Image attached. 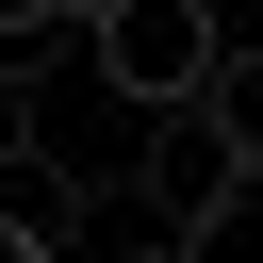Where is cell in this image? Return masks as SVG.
<instances>
[{
  "instance_id": "obj_1",
  "label": "cell",
  "mask_w": 263,
  "mask_h": 263,
  "mask_svg": "<svg viewBox=\"0 0 263 263\" xmlns=\"http://www.w3.org/2000/svg\"><path fill=\"white\" fill-rule=\"evenodd\" d=\"M247 181H263V132L230 115V82H214V99H164V115L132 132V197H148V230H164V247H214Z\"/></svg>"
},
{
  "instance_id": "obj_2",
  "label": "cell",
  "mask_w": 263,
  "mask_h": 263,
  "mask_svg": "<svg viewBox=\"0 0 263 263\" xmlns=\"http://www.w3.org/2000/svg\"><path fill=\"white\" fill-rule=\"evenodd\" d=\"M82 66L132 115H164V99H214L230 82V16L214 0H82Z\"/></svg>"
},
{
  "instance_id": "obj_3",
  "label": "cell",
  "mask_w": 263,
  "mask_h": 263,
  "mask_svg": "<svg viewBox=\"0 0 263 263\" xmlns=\"http://www.w3.org/2000/svg\"><path fill=\"white\" fill-rule=\"evenodd\" d=\"M0 263H66V230H49V214H16V197H0Z\"/></svg>"
},
{
  "instance_id": "obj_4",
  "label": "cell",
  "mask_w": 263,
  "mask_h": 263,
  "mask_svg": "<svg viewBox=\"0 0 263 263\" xmlns=\"http://www.w3.org/2000/svg\"><path fill=\"white\" fill-rule=\"evenodd\" d=\"M33 148V82H16V49H0V164Z\"/></svg>"
},
{
  "instance_id": "obj_5",
  "label": "cell",
  "mask_w": 263,
  "mask_h": 263,
  "mask_svg": "<svg viewBox=\"0 0 263 263\" xmlns=\"http://www.w3.org/2000/svg\"><path fill=\"white\" fill-rule=\"evenodd\" d=\"M82 0H0V49H33V33H66Z\"/></svg>"
},
{
  "instance_id": "obj_6",
  "label": "cell",
  "mask_w": 263,
  "mask_h": 263,
  "mask_svg": "<svg viewBox=\"0 0 263 263\" xmlns=\"http://www.w3.org/2000/svg\"><path fill=\"white\" fill-rule=\"evenodd\" d=\"M164 263H181V247H164Z\"/></svg>"
}]
</instances>
